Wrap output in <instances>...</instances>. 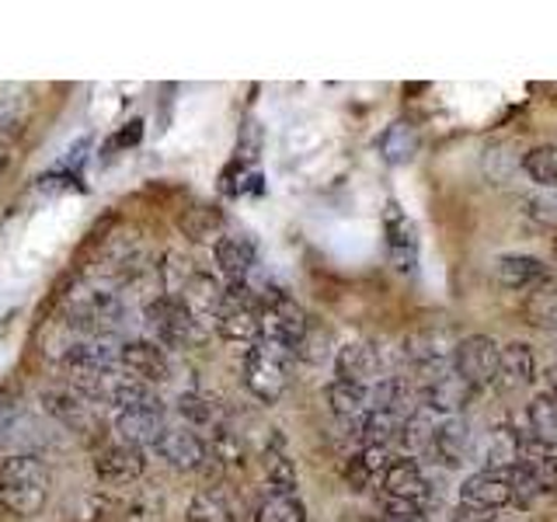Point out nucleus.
<instances>
[{
  "label": "nucleus",
  "instance_id": "1",
  "mask_svg": "<svg viewBox=\"0 0 557 522\" xmlns=\"http://www.w3.org/2000/svg\"><path fill=\"white\" fill-rule=\"evenodd\" d=\"M126 307L122 296L104 283H84L70 289L63 303V324L74 331L77 338H104L122 324Z\"/></svg>",
  "mask_w": 557,
  "mask_h": 522
},
{
  "label": "nucleus",
  "instance_id": "23",
  "mask_svg": "<svg viewBox=\"0 0 557 522\" xmlns=\"http://www.w3.org/2000/svg\"><path fill=\"white\" fill-rule=\"evenodd\" d=\"M495 278L505 289H540L547 286V265L533 254H498Z\"/></svg>",
  "mask_w": 557,
  "mask_h": 522
},
{
  "label": "nucleus",
  "instance_id": "39",
  "mask_svg": "<svg viewBox=\"0 0 557 522\" xmlns=\"http://www.w3.org/2000/svg\"><path fill=\"white\" fill-rule=\"evenodd\" d=\"M527 318H530V324H536V327H554V331H557V289L540 286V289L530 296V303H527Z\"/></svg>",
  "mask_w": 557,
  "mask_h": 522
},
{
  "label": "nucleus",
  "instance_id": "36",
  "mask_svg": "<svg viewBox=\"0 0 557 522\" xmlns=\"http://www.w3.org/2000/svg\"><path fill=\"white\" fill-rule=\"evenodd\" d=\"M255 522H307V509L296 495L269 492V498L255 509Z\"/></svg>",
  "mask_w": 557,
  "mask_h": 522
},
{
  "label": "nucleus",
  "instance_id": "13",
  "mask_svg": "<svg viewBox=\"0 0 557 522\" xmlns=\"http://www.w3.org/2000/svg\"><path fill=\"white\" fill-rule=\"evenodd\" d=\"M144 470H147V449H139V446L112 443L109 449H101L98 457H95L98 481L112 484V487L139 481V477H144Z\"/></svg>",
  "mask_w": 557,
  "mask_h": 522
},
{
  "label": "nucleus",
  "instance_id": "12",
  "mask_svg": "<svg viewBox=\"0 0 557 522\" xmlns=\"http://www.w3.org/2000/svg\"><path fill=\"white\" fill-rule=\"evenodd\" d=\"M335 373L345 383L373 387L383 380V352L373 341H348L335 352Z\"/></svg>",
  "mask_w": 557,
  "mask_h": 522
},
{
  "label": "nucleus",
  "instance_id": "35",
  "mask_svg": "<svg viewBox=\"0 0 557 522\" xmlns=\"http://www.w3.org/2000/svg\"><path fill=\"white\" fill-rule=\"evenodd\" d=\"M522 171L527 178L536 182L540 188H557V147L540 144L522 153Z\"/></svg>",
  "mask_w": 557,
  "mask_h": 522
},
{
  "label": "nucleus",
  "instance_id": "43",
  "mask_svg": "<svg viewBox=\"0 0 557 522\" xmlns=\"http://www.w3.org/2000/svg\"><path fill=\"white\" fill-rule=\"evenodd\" d=\"M498 512L492 509H478V505H467V501H457L449 509V522H495Z\"/></svg>",
  "mask_w": 557,
  "mask_h": 522
},
{
  "label": "nucleus",
  "instance_id": "9",
  "mask_svg": "<svg viewBox=\"0 0 557 522\" xmlns=\"http://www.w3.org/2000/svg\"><path fill=\"white\" fill-rule=\"evenodd\" d=\"M498 356H502V348L495 345V338L467 335L453 348V373L463 383H470L474 390H484V387H492V383H498Z\"/></svg>",
  "mask_w": 557,
  "mask_h": 522
},
{
  "label": "nucleus",
  "instance_id": "4",
  "mask_svg": "<svg viewBox=\"0 0 557 522\" xmlns=\"http://www.w3.org/2000/svg\"><path fill=\"white\" fill-rule=\"evenodd\" d=\"M213 327L223 341H240V345L261 341V293H255L251 283H231L223 293Z\"/></svg>",
  "mask_w": 557,
  "mask_h": 522
},
{
  "label": "nucleus",
  "instance_id": "29",
  "mask_svg": "<svg viewBox=\"0 0 557 522\" xmlns=\"http://www.w3.org/2000/svg\"><path fill=\"white\" fill-rule=\"evenodd\" d=\"M376 147H380V157L387 164H408V161H414L418 147H422V136H418V129L411 126V122H394V126L383 129Z\"/></svg>",
  "mask_w": 557,
  "mask_h": 522
},
{
  "label": "nucleus",
  "instance_id": "34",
  "mask_svg": "<svg viewBox=\"0 0 557 522\" xmlns=\"http://www.w3.org/2000/svg\"><path fill=\"white\" fill-rule=\"evenodd\" d=\"M432 439H435V418H432V411L414 408L408 414L405 428H400V439L397 443L405 446L408 457H411V452H429L432 449Z\"/></svg>",
  "mask_w": 557,
  "mask_h": 522
},
{
  "label": "nucleus",
  "instance_id": "3",
  "mask_svg": "<svg viewBox=\"0 0 557 522\" xmlns=\"http://www.w3.org/2000/svg\"><path fill=\"white\" fill-rule=\"evenodd\" d=\"M119 352H122V345H115L109 335L104 338H81V341L70 345V352H63V370L81 387V394L98 390L104 380H112L122 370Z\"/></svg>",
  "mask_w": 557,
  "mask_h": 522
},
{
  "label": "nucleus",
  "instance_id": "28",
  "mask_svg": "<svg viewBox=\"0 0 557 522\" xmlns=\"http://www.w3.org/2000/svg\"><path fill=\"white\" fill-rule=\"evenodd\" d=\"M32 112V95L25 84H0V139L22 133Z\"/></svg>",
  "mask_w": 557,
  "mask_h": 522
},
{
  "label": "nucleus",
  "instance_id": "32",
  "mask_svg": "<svg viewBox=\"0 0 557 522\" xmlns=\"http://www.w3.org/2000/svg\"><path fill=\"white\" fill-rule=\"evenodd\" d=\"M527 418H530V432L536 443L557 446V394L554 390L536 394L527 408Z\"/></svg>",
  "mask_w": 557,
  "mask_h": 522
},
{
  "label": "nucleus",
  "instance_id": "24",
  "mask_svg": "<svg viewBox=\"0 0 557 522\" xmlns=\"http://www.w3.org/2000/svg\"><path fill=\"white\" fill-rule=\"evenodd\" d=\"M516 467L533 481V487L540 495H557V457L550 452V446L536 443L533 435L530 439L522 435V449H519Z\"/></svg>",
  "mask_w": 557,
  "mask_h": 522
},
{
  "label": "nucleus",
  "instance_id": "25",
  "mask_svg": "<svg viewBox=\"0 0 557 522\" xmlns=\"http://www.w3.org/2000/svg\"><path fill=\"white\" fill-rule=\"evenodd\" d=\"M536 380V356L527 341H509L498 356V383L509 390L530 387Z\"/></svg>",
  "mask_w": 557,
  "mask_h": 522
},
{
  "label": "nucleus",
  "instance_id": "26",
  "mask_svg": "<svg viewBox=\"0 0 557 522\" xmlns=\"http://www.w3.org/2000/svg\"><path fill=\"white\" fill-rule=\"evenodd\" d=\"M519 449H522V435L512 425H495L487 432L484 446L478 449V457L484 470H512L519 463Z\"/></svg>",
  "mask_w": 557,
  "mask_h": 522
},
{
  "label": "nucleus",
  "instance_id": "18",
  "mask_svg": "<svg viewBox=\"0 0 557 522\" xmlns=\"http://www.w3.org/2000/svg\"><path fill=\"white\" fill-rule=\"evenodd\" d=\"M478 390L470 387V383H463L453 370L440 373V376H432L422 383V408L425 411H440V414H460L467 405H470V397H474Z\"/></svg>",
  "mask_w": 557,
  "mask_h": 522
},
{
  "label": "nucleus",
  "instance_id": "14",
  "mask_svg": "<svg viewBox=\"0 0 557 522\" xmlns=\"http://www.w3.org/2000/svg\"><path fill=\"white\" fill-rule=\"evenodd\" d=\"M432 457L446 463V467H460L478 452L474 446V432L463 414H449L443 422H435V439H432Z\"/></svg>",
  "mask_w": 557,
  "mask_h": 522
},
{
  "label": "nucleus",
  "instance_id": "30",
  "mask_svg": "<svg viewBox=\"0 0 557 522\" xmlns=\"http://www.w3.org/2000/svg\"><path fill=\"white\" fill-rule=\"evenodd\" d=\"M391 463V452L380 449V446H362V452H356V457H348L345 463V484L352 487V492H366V487L373 484V477L380 474V470H387Z\"/></svg>",
  "mask_w": 557,
  "mask_h": 522
},
{
  "label": "nucleus",
  "instance_id": "17",
  "mask_svg": "<svg viewBox=\"0 0 557 522\" xmlns=\"http://www.w3.org/2000/svg\"><path fill=\"white\" fill-rule=\"evenodd\" d=\"M153 452L161 460H168L174 470H199L206 463V457H209V449L199 439V432H191L185 425H178V428L168 425L161 439H157Z\"/></svg>",
  "mask_w": 557,
  "mask_h": 522
},
{
  "label": "nucleus",
  "instance_id": "10",
  "mask_svg": "<svg viewBox=\"0 0 557 522\" xmlns=\"http://www.w3.org/2000/svg\"><path fill=\"white\" fill-rule=\"evenodd\" d=\"M383 248H387V261L400 275H411L418 269V251H422L418 226L394 199L383 209Z\"/></svg>",
  "mask_w": 557,
  "mask_h": 522
},
{
  "label": "nucleus",
  "instance_id": "21",
  "mask_svg": "<svg viewBox=\"0 0 557 522\" xmlns=\"http://www.w3.org/2000/svg\"><path fill=\"white\" fill-rule=\"evenodd\" d=\"M223 293H226V286H220L213 275L191 272V275L185 278V283H182V289L174 293V296H178V300L185 303V310H188L199 324H202V321L213 324V321H216V313H220V303H223Z\"/></svg>",
  "mask_w": 557,
  "mask_h": 522
},
{
  "label": "nucleus",
  "instance_id": "11",
  "mask_svg": "<svg viewBox=\"0 0 557 522\" xmlns=\"http://www.w3.org/2000/svg\"><path fill=\"white\" fill-rule=\"evenodd\" d=\"M119 365L126 380H136V383H164L168 373H171V362H168V352L153 338H136V341H126L119 352Z\"/></svg>",
  "mask_w": 557,
  "mask_h": 522
},
{
  "label": "nucleus",
  "instance_id": "33",
  "mask_svg": "<svg viewBox=\"0 0 557 522\" xmlns=\"http://www.w3.org/2000/svg\"><path fill=\"white\" fill-rule=\"evenodd\" d=\"M261 467H265V477L275 495H296V467L283 446L269 443L265 452H261Z\"/></svg>",
  "mask_w": 557,
  "mask_h": 522
},
{
  "label": "nucleus",
  "instance_id": "19",
  "mask_svg": "<svg viewBox=\"0 0 557 522\" xmlns=\"http://www.w3.org/2000/svg\"><path fill=\"white\" fill-rule=\"evenodd\" d=\"M46 411L57 418V422L70 432H87L95 428V408L91 397L81 394L77 387H60V390H46L42 394Z\"/></svg>",
  "mask_w": 557,
  "mask_h": 522
},
{
  "label": "nucleus",
  "instance_id": "16",
  "mask_svg": "<svg viewBox=\"0 0 557 522\" xmlns=\"http://www.w3.org/2000/svg\"><path fill=\"white\" fill-rule=\"evenodd\" d=\"M383 495L405 498V501H425L429 509L440 501V498H432V484L425 481L414 457H397L387 463V470H383Z\"/></svg>",
  "mask_w": 557,
  "mask_h": 522
},
{
  "label": "nucleus",
  "instance_id": "41",
  "mask_svg": "<svg viewBox=\"0 0 557 522\" xmlns=\"http://www.w3.org/2000/svg\"><path fill=\"white\" fill-rule=\"evenodd\" d=\"M527 213L536 220V223H547V226H557V188H540L533 196H527Z\"/></svg>",
  "mask_w": 557,
  "mask_h": 522
},
{
  "label": "nucleus",
  "instance_id": "22",
  "mask_svg": "<svg viewBox=\"0 0 557 522\" xmlns=\"http://www.w3.org/2000/svg\"><path fill=\"white\" fill-rule=\"evenodd\" d=\"M112 428H115V443L153 449L157 439L164 435L168 422H164V411H115Z\"/></svg>",
  "mask_w": 557,
  "mask_h": 522
},
{
  "label": "nucleus",
  "instance_id": "8",
  "mask_svg": "<svg viewBox=\"0 0 557 522\" xmlns=\"http://www.w3.org/2000/svg\"><path fill=\"white\" fill-rule=\"evenodd\" d=\"M460 338H453V331L443 324H429V327H418L414 335L405 338V359L418 370V376L432 380L446 370H453V348H457Z\"/></svg>",
  "mask_w": 557,
  "mask_h": 522
},
{
  "label": "nucleus",
  "instance_id": "27",
  "mask_svg": "<svg viewBox=\"0 0 557 522\" xmlns=\"http://www.w3.org/2000/svg\"><path fill=\"white\" fill-rule=\"evenodd\" d=\"M408 414L405 411H383V408H370L359 418V439L366 446H380L387 449L391 443L400 439V428H405Z\"/></svg>",
  "mask_w": 557,
  "mask_h": 522
},
{
  "label": "nucleus",
  "instance_id": "20",
  "mask_svg": "<svg viewBox=\"0 0 557 522\" xmlns=\"http://www.w3.org/2000/svg\"><path fill=\"white\" fill-rule=\"evenodd\" d=\"M216 265L226 278V286L231 283H248L255 265H258V248H255V240L251 237H244V234H223L216 240Z\"/></svg>",
  "mask_w": 557,
  "mask_h": 522
},
{
  "label": "nucleus",
  "instance_id": "31",
  "mask_svg": "<svg viewBox=\"0 0 557 522\" xmlns=\"http://www.w3.org/2000/svg\"><path fill=\"white\" fill-rule=\"evenodd\" d=\"M324 397H327V408L338 418H352V422H359V418L370 411V387H359V383L335 380V383H327Z\"/></svg>",
  "mask_w": 557,
  "mask_h": 522
},
{
  "label": "nucleus",
  "instance_id": "5",
  "mask_svg": "<svg viewBox=\"0 0 557 522\" xmlns=\"http://www.w3.org/2000/svg\"><path fill=\"white\" fill-rule=\"evenodd\" d=\"M289 356L293 352H286V348H278L265 338L248 348V356H244V383H248V390L261 405H275V400L286 394Z\"/></svg>",
  "mask_w": 557,
  "mask_h": 522
},
{
  "label": "nucleus",
  "instance_id": "2",
  "mask_svg": "<svg viewBox=\"0 0 557 522\" xmlns=\"http://www.w3.org/2000/svg\"><path fill=\"white\" fill-rule=\"evenodd\" d=\"M49 467L39 457H8L0 460V505L11 515L32 519L49 505Z\"/></svg>",
  "mask_w": 557,
  "mask_h": 522
},
{
  "label": "nucleus",
  "instance_id": "45",
  "mask_svg": "<svg viewBox=\"0 0 557 522\" xmlns=\"http://www.w3.org/2000/svg\"><path fill=\"white\" fill-rule=\"evenodd\" d=\"M4 167H8V150L0 147V174H4Z\"/></svg>",
  "mask_w": 557,
  "mask_h": 522
},
{
  "label": "nucleus",
  "instance_id": "6",
  "mask_svg": "<svg viewBox=\"0 0 557 522\" xmlns=\"http://www.w3.org/2000/svg\"><path fill=\"white\" fill-rule=\"evenodd\" d=\"M144 318H147L153 341L161 348H191L196 341L206 338V327L191 318V313L185 310V303L171 293L153 296L144 310Z\"/></svg>",
  "mask_w": 557,
  "mask_h": 522
},
{
  "label": "nucleus",
  "instance_id": "44",
  "mask_svg": "<svg viewBox=\"0 0 557 522\" xmlns=\"http://www.w3.org/2000/svg\"><path fill=\"white\" fill-rule=\"evenodd\" d=\"M17 414H22V400H17L14 390L0 387V428H11L17 422Z\"/></svg>",
  "mask_w": 557,
  "mask_h": 522
},
{
  "label": "nucleus",
  "instance_id": "7",
  "mask_svg": "<svg viewBox=\"0 0 557 522\" xmlns=\"http://www.w3.org/2000/svg\"><path fill=\"white\" fill-rule=\"evenodd\" d=\"M307 331H310V321L293 296H286L283 289L261 293V338L286 348V352H296L300 341L307 338Z\"/></svg>",
  "mask_w": 557,
  "mask_h": 522
},
{
  "label": "nucleus",
  "instance_id": "15",
  "mask_svg": "<svg viewBox=\"0 0 557 522\" xmlns=\"http://www.w3.org/2000/svg\"><path fill=\"white\" fill-rule=\"evenodd\" d=\"M460 501L478 505V509H505L512 505V470H478V474L463 477Z\"/></svg>",
  "mask_w": 557,
  "mask_h": 522
},
{
  "label": "nucleus",
  "instance_id": "37",
  "mask_svg": "<svg viewBox=\"0 0 557 522\" xmlns=\"http://www.w3.org/2000/svg\"><path fill=\"white\" fill-rule=\"evenodd\" d=\"M174 408H178V414H182V422H185V428H209L216 422V411H213V405L202 397V394H182L178 400H174Z\"/></svg>",
  "mask_w": 557,
  "mask_h": 522
},
{
  "label": "nucleus",
  "instance_id": "40",
  "mask_svg": "<svg viewBox=\"0 0 557 522\" xmlns=\"http://www.w3.org/2000/svg\"><path fill=\"white\" fill-rule=\"evenodd\" d=\"M220 213L216 209H209V206H199V209H191V213L182 220V226H185V234L191 237V240H213V237H223L220 234Z\"/></svg>",
  "mask_w": 557,
  "mask_h": 522
},
{
  "label": "nucleus",
  "instance_id": "38",
  "mask_svg": "<svg viewBox=\"0 0 557 522\" xmlns=\"http://www.w3.org/2000/svg\"><path fill=\"white\" fill-rule=\"evenodd\" d=\"M185 522H237L231 505L216 495H196L188 501V512H185Z\"/></svg>",
  "mask_w": 557,
  "mask_h": 522
},
{
  "label": "nucleus",
  "instance_id": "42",
  "mask_svg": "<svg viewBox=\"0 0 557 522\" xmlns=\"http://www.w3.org/2000/svg\"><path fill=\"white\" fill-rule=\"evenodd\" d=\"M387 522H422L429 505L425 501H405V498H387Z\"/></svg>",
  "mask_w": 557,
  "mask_h": 522
}]
</instances>
